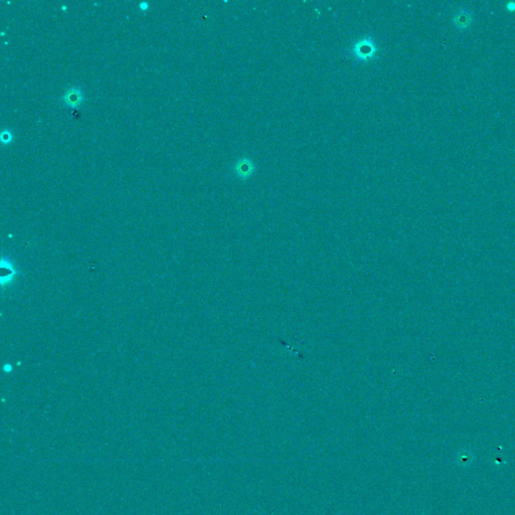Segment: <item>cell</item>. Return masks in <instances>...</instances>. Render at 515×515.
Segmentation results:
<instances>
[{
    "label": "cell",
    "instance_id": "6da1fadb",
    "mask_svg": "<svg viewBox=\"0 0 515 515\" xmlns=\"http://www.w3.org/2000/svg\"><path fill=\"white\" fill-rule=\"evenodd\" d=\"M378 48L375 41L368 36L358 39L351 48L352 55L359 61H369L377 54Z\"/></svg>",
    "mask_w": 515,
    "mask_h": 515
},
{
    "label": "cell",
    "instance_id": "277c9868",
    "mask_svg": "<svg viewBox=\"0 0 515 515\" xmlns=\"http://www.w3.org/2000/svg\"><path fill=\"white\" fill-rule=\"evenodd\" d=\"M63 101L70 108H75L79 106L82 101L81 91L77 88L68 89L63 95Z\"/></svg>",
    "mask_w": 515,
    "mask_h": 515
},
{
    "label": "cell",
    "instance_id": "5b68a950",
    "mask_svg": "<svg viewBox=\"0 0 515 515\" xmlns=\"http://www.w3.org/2000/svg\"><path fill=\"white\" fill-rule=\"evenodd\" d=\"M1 139L4 143H8L10 140H11V134L8 132V131H5L2 133L1 135Z\"/></svg>",
    "mask_w": 515,
    "mask_h": 515
},
{
    "label": "cell",
    "instance_id": "8992f818",
    "mask_svg": "<svg viewBox=\"0 0 515 515\" xmlns=\"http://www.w3.org/2000/svg\"><path fill=\"white\" fill-rule=\"evenodd\" d=\"M506 8L509 11H515V2H513V1L512 2H508L506 4Z\"/></svg>",
    "mask_w": 515,
    "mask_h": 515
},
{
    "label": "cell",
    "instance_id": "3957f363",
    "mask_svg": "<svg viewBox=\"0 0 515 515\" xmlns=\"http://www.w3.org/2000/svg\"><path fill=\"white\" fill-rule=\"evenodd\" d=\"M253 170H254L253 162L248 158H242L241 160L237 161L235 168H234L236 175L242 179H246V178L250 177L253 173Z\"/></svg>",
    "mask_w": 515,
    "mask_h": 515
},
{
    "label": "cell",
    "instance_id": "7a4b0ae2",
    "mask_svg": "<svg viewBox=\"0 0 515 515\" xmlns=\"http://www.w3.org/2000/svg\"><path fill=\"white\" fill-rule=\"evenodd\" d=\"M452 22L459 30L469 28L473 22V15L469 10L460 9L452 17Z\"/></svg>",
    "mask_w": 515,
    "mask_h": 515
}]
</instances>
